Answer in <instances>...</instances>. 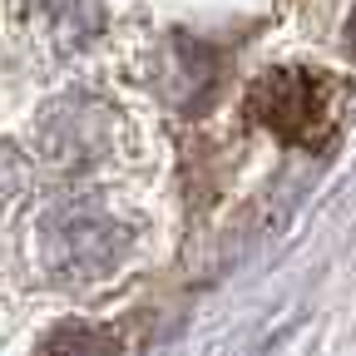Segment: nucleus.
<instances>
[{"instance_id":"1","label":"nucleus","mask_w":356,"mask_h":356,"mask_svg":"<svg viewBox=\"0 0 356 356\" xmlns=\"http://www.w3.org/2000/svg\"><path fill=\"white\" fill-rule=\"evenodd\" d=\"M129 252V228L99 203L74 198L40 218V262L60 282H99Z\"/></svg>"},{"instance_id":"2","label":"nucleus","mask_w":356,"mask_h":356,"mask_svg":"<svg viewBox=\"0 0 356 356\" xmlns=\"http://www.w3.org/2000/svg\"><path fill=\"white\" fill-rule=\"evenodd\" d=\"M248 114L282 144H322L332 129V84L312 70H267L248 89Z\"/></svg>"},{"instance_id":"3","label":"nucleus","mask_w":356,"mask_h":356,"mask_svg":"<svg viewBox=\"0 0 356 356\" xmlns=\"http://www.w3.org/2000/svg\"><path fill=\"white\" fill-rule=\"evenodd\" d=\"M222 89V50L198 35H173L159 55V95L178 114H203Z\"/></svg>"},{"instance_id":"4","label":"nucleus","mask_w":356,"mask_h":356,"mask_svg":"<svg viewBox=\"0 0 356 356\" xmlns=\"http://www.w3.org/2000/svg\"><path fill=\"white\" fill-rule=\"evenodd\" d=\"M109 144H114L109 109L99 99H84V95L60 99L50 114H44V124H40V149L50 154L55 163H70V168L104 159Z\"/></svg>"},{"instance_id":"5","label":"nucleus","mask_w":356,"mask_h":356,"mask_svg":"<svg viewBox=\"0 0 356 356\" xmlns=\"http://www.w3.org/2000/svg\"><path fill=\"white\" fill-rule=\"evenodd\" d=\"M40 356H119V341L104 327H89V322H65L44 337Z\"/></svg>"},{"instance_id":"6","label":"nucleus","mask_w":356,"mask_h":356,"mask_svg":"<svg viewBox=\"0 0 356 356\" xmlns=\"http://www.w3.org/2000/svg\"><path fill=\"white\" fill-rule=\"evenodd\" d=\"M44 15H50L55 35L70 40V44H84V40H95L99 25H104V6L99 0H40Z\"/></svg>"},{"instance_id":"7","label":"nucleus","mask_w":356,"mask_h":356,"mask_svg":"<svg viewBox=\"0 0 356 356\" xmlns=\"http://www.w3.org/2000/svg\"><path fill=\"white\" fill-rule=\"evenodd\" d=\"M20 178H25V159L10 149V144H0V198H10L20 188Z\"/></svg>"},{"instance_id":"8","label":"nucleus","mask_w":356,"mask_h":356,"mask_svg":"<svg viewBox=\"0 0 356 356\" xmlns=\"http://www.w3.org/2000/svg\"><path fill=\"white\" fill-rule=\"evenodd\" d=\"M351 50H356V15H351Z\"/></svg>"}]
</instances>
